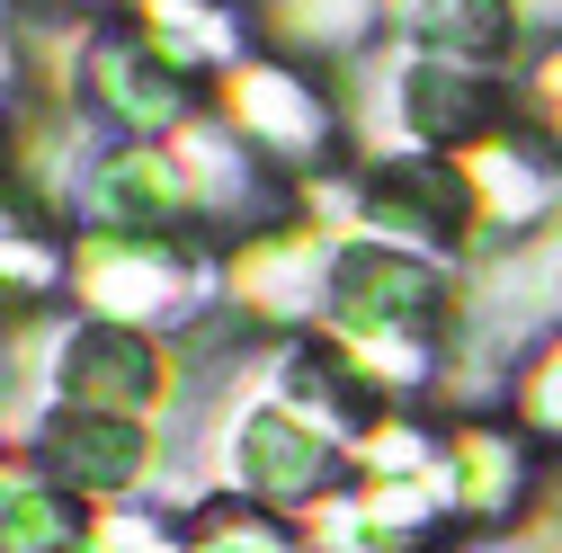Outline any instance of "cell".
I'll list each match as a JSON object with an SVG mask.
<instances>
[{
    "instance_id": "obj_3",
    "label": "cell",
    "mask_w": 562,
    "mask_h": 553,
    "mask_svg": "<svg viewBox=\"0 0 562 553\" xmlns=\"http://www.w3.org/2000/svg\"><path fill=\"white\" fill-rule=\"evenodd\" d=\"M215 464H224V492H233V500L277 509V518H313V509L330 500L348 447L313 420V410H295L277 384H259L250 402H233Z\"/></svg>"
},
{
    "instance_id": "obj_21",
    "label": "cell",
    "mask_w": 562,
    "mask_h": 553,
    "mask_svg": "<svg viewBox=\"0 0 562 553\" xmlns=\"http://www.w3.org/2000/svg\"><path fill=\"white\" fill-rule=\"evenodd\" d=\"M72 10H134V0H72Z\"/></svg>"
},
{
    "instance_id": "obj_5",
    "label": "cell",
    "mask_w": 562,
    "mask_h": 553,
    "mask_svg": "<svg viewBox=\"0 0 562 553\" xmlns=\"http://www.w3.org/2000/svg\"><path fill=\"white\" fill-rule=\"evenodd\" d=\"M63 108L90 134H108V144H170L196 116V81L179 63H161L134 27H90L72 81H63Z\"/></svg>"
},
{
    "instance_id": "obj_19",
    "label": "cell",
    "mask_w": 562,
    "mask_h": 553,
    "mask_svg": "<svg viewBox=\"0 0 562 553\" xmlns=\"http://www.w3.org/2000/svg\"><path fill=\"white\" fill-rule=\"evenodd\" d=\"M518 108H527V125L544 134V144L562 153V36L527 63V81H518Z\"/></svg>"
},
{
    "instance_id": "obj_4",
    "label": "cell",
    "mask_w": 562,
    "mask_h": 553,
    "mask_svg": "<svg viewBox=\"0 0 562 553\" xmlns=\"http://www.w3.org/2000/svg\"><path fill=\"white\" fill-rule=\"evenodd\" d=\"M215 116L241 134V144H250L268 170H295V179L330 170V153L348 144L339 90L313 72V63L268 54V45L241 63V72H224V81H215Z\"/></svg>"
},
{
    "instance_id": "obj_7",
    "label": "cell",
    "mask_w": 562,
    "mask_h": 553,
    "mask_svg": "<svg viewBox=\"0 0 562 553\" xmlns=\"http://www.w3.org/2000/svg\"><path fill=\"white\" fill-rule=\"evenodd\" d=\"M330 250H339V233H322L304 215L268 224V233H241L224 250V304L241 321L277 330V339L322 330V313H330Z\"/></svg>"
},
{
    "instance_id": "obj_17",
    "label": "cell",
    "mask_w": 562,
    "mask_h": 553,
    "mask_svg": "<svg viewBox=\"0 0 562 553\" xmlns=\"http://www.w3.org/2000/svg\"><path fill=\"white\" fill-rule=\"evenodd\" d=\"M509 410H518V429H527L536 447H553V455H562V330H553V339H536L527 366L509 375Z\"/></svg>"
},
{
    "instance_id": "obj_2",
    "label": "cell",
    "mask_w": 562,
    "mask_h": 553,
    "mask_svg": "<svg viewBox=\"0 0 562 553\" xmlns=\"http://www.w3.org/2000/svg\"><path fill=\"white\" fill-rule=\"evenodd\" d=\"M205 295H224L215 241H153V233H72V304L99 321L161 330L188 321Z\"/></svg>"
},
{
    "instance_id": "obj_1",
    "label": "cell",
    "mask_w": 562,
    "mask_h": 553,
    "mask_svg": "<svg viewBox=\"0 0 562 553\" xmlns=\"http://www.w3.org/2000/svg\"><path fill=\"white\" fill-rule=\"evenodd\" d=\"M464 286L438 250H411L384 233H339L330 250V339H358V349H447Z\"/></svg>"
},
{
    "instance_id": "obj_20",
    "label": "cell",
    "mask_w": 562,
    "mask_h": 553,
    "mask_svg": "<svg viewBox=\"0 0 562 553\" xmlns=\"http://www.w3.org/2000/svg\"><path fill=\"white\" fill-rule=\"evenodd\" d=\"M19 45H10V27H0V134H10V108H19Z\"/></svg>"
},
{
    "instance_id": "obj_11",
    "label": "cell",
    "mask_w": 562,
    "mask_h": 553,
    "mask_svg": "<svg viewBox=\"0 0 562 553\" xmlns=\"http://www.w3.org/2000/svg\"><path fill=\"white\" fill-rule=\"evenodd\" d=\"M125 27L188 81H224L259 54V10H241V0H134Z\"/></svg>"
},
{
    "instance_id": "obj_22",
    "label": "cell",
    "mask_w": 562,
    "mask_h": 553,
    "mask_svg": "<svg viewBox=\"0 0 562 553\" xmlns=\"http://www.w3.org/2000/svg\"><path fill=\"white\" fill-rule=\"evenodd\" d=\"M10 366H19V349H10V330H0V375H10Z\"/></svg>"
},
{
    "instance_id": "obj_18",
    "label": "cell",
    "mask_w": 562,
    "mask_h": 553,
    "mask_svg": "<svg viewBox=\"0 0 562 553\" xmlns=\"http://www.w3.org/2000/svg\"><path fill=\"white\" fill-rule=\"evenodd\" d=\"M90 553H188V527L170 518V509H99V527H90Z\"/></svg>"
},
{
    "instance_id": "obj_14",
    "label": "cell",
    "mask_w": 562,
    "mask_h": 553,
    "mask_svg": "<svg viewBox=\"0 0 562 553\" xmlns=\"http://www.w3.org/2000/svg\"><path fill=\"white\" fill-rule=\"evenodd\" d=\"M99 509H81L36 455H0V553H90Z\"/></svg>"
},
{
    "instance_id": "obj_9",
    "label": "cell",
    "mask_w": 562,
    "mask_h": 553,
    "mask_svg": "<svg viewBox=\"0 0 562 553\" xmlns=\"http://www.w3.org/2000/svg\"><path fill=\"white\" fill-rule=\"evenodd\" d=\"M36 464L72 492L81 509H134L161 473V420L144 410H72L63 402L45 438H36Z\"/></svg>"
},
{
    "instance_id": "obj_23",
    "label": "cell",
    "mask_w": 562,
    "mask_h": 553,
    "mask_svg": "<svg viewBox=\"0 0 562 553\" xmlns=\"http://www.w3.org/2000/svg\"><path fill=\"white\" fill-rule=\"evenodd\" d=\"M0 27H10V0H0Z\"/></svg>"
},
{
    "instance_id": "obj_8",
    "label": "cell",
    "mask_w": 562,
    "mask_h": 553,
    "mask_svg": "<svg viewBox=\"0 0 562 553\" xmlns=\"http://www.w3.org/2000/svg\"><path fill=\"white\" fill-rule=\"evenodd\" d=\"M81 233H153V241H205L196 188L170 144H90L72 188Z\"/></svg>"
},
{
    "instance_id": "obj_10",
    "label": "cell",
    "mask_w": 562,
    "mask_h": 553,
    "mask_svg": "<svg viewBox=\"0 0 562 553\" xmlns=\"http://www.w3.org/2000/svg\"><path fill=\"white\" fill-rule=\"evenodd\" d=\"M518 116H527L518 81H501L491 63H447V54L402 45V125H411V144L473 153V144H491V134H509Z\"/></svg>"
},
{
    "instance_id": "obj_13",
    "label": "cell",
    "mask_w": 562,
    "mask_h": 553,
    "mask_svg": "<svg viewBox=\"0 0 562 553\" xmlns=\"http://www.w3.org/2000/svg\"><path fill=\"white\" fill-rule=\"evenodd\" d=\"M393 19H402V45L419 54H447V63H501L527 45V0H393Z\"/></svg>"
},
{
    "instance_id": "obj_16",
    "label": "cell",
    "mask_w": 562,
    "mask_h": 553,
    "mask_svg": "<svg viewBox=\"0 0 562 553\" xmlns=\"http://www.w3.org/2000/svg\"><path fill=\"white\" fill-rule=\"evenodd\" d=\"M188 553H313V544H304V527H295V518L233 500V509H205V518L188 527Z\"/></svg>"
},
{
    "instance_id": "obj_6",
    "label": "cell",
    "mask_w": 562,
    "mask_h": 553,
    "mask_svg": "<svg viewBox=\"0 0 562 553\" xmlns=\"http://www.w3.org/2000/svg\"><path fill=\"white\" fill-rule=\"evenodd\" d=\"M36 358H45L54 402H72V410H144L153 420V410L179 393V366L161 349V330L99 321V313H72L63 330H45Z\"/></svg>"
},
{
    "instance_id": "obj_15",
    "label": "cell",
    "mask_w": 562,
    "mask_h": 553,
    "mask_svg": "<svg viewBox=\"0 0 562 553\" xmlns=\"http://www.w3.org/2000/svg\"><path fill=\"white\" fill-rule=\"evenodd\" d=\"M384 0H259V36L295 63H358L375 54Z\"/></svg>"
},
{
    "instance_id": "obj_12",
    "label": "cell",
    "mask_w": 562,
    "mask_h": 553,
    "mask_svg": "<svg viewBox=\"0 0 562 553\" xmlns=\"http://www.w3.org/2000/svg\"><path fill=\"white\" fill-rule=\"evenodd\" d=\"M527 429H501V420H456L447 429V500L456 518L473 527H509L536 492V464H527Z\"/></svg>"
}]
</instances>
